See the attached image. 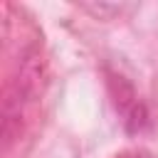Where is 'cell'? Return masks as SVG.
<instances>
[{
	"label": "cell",
	"instance_id": "cell-1",
	"mask_svg": "<svg viewBox=\"0 0 158 158\" xmlns=\"http://www.w3.org/2000/svg\"><path fill=\"white\" fill-rule=\"evenodd\" d=\"M106 84H109V94H111V101H114V106H116L118 114L128 116V114L141 104V101L136 99L133 84H131L126 77H121V74H116V72H106Z\"/></svg>",
	"mask_w": 158,
	"mask_h": 158
},
{
	"label": "cell",
	"instance_id": "cell-2",
	"mask_svg": "<svg viewBox=\"0 0 158 158\" xmlns=\"http://www.w3.org/2000/svg\"><path fill=\"white\" fill-rule=\"evenodd\" d=\"M81 7H84L86 12H91L94 17H99V20H111L114 15H118V12L123 10L121 5H106V2H99V5H96V2H84Z\"/></svg>",
	"mask_w": 158,
	"mask_h": 158
},
{
	"label": "cell",
	"instance_id": "cell-3",
	"mask_svg": "<svg viewBox=\"0 0 158 158\" xmlns=\"http://www.w3.org/2000/svg\"><path fill=\"white\" fill-rule=\"evenodd\" d=\"M114 158H151V153L146 148H126V151L116 153Z\"/></svg>",
	"mask_w": 158,
	"mask_h": 158
}]
</instances>
